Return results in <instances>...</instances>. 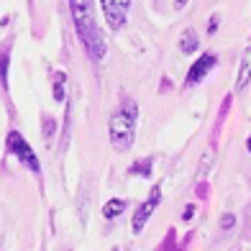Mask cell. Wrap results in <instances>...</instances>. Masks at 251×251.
<instances>
[{
  "instance_id": "1",
  "label": "cell",
  "mask_w": 251,
  "mask_h": 251,
  "mask_svg": "<svg viewBox=\"0 0 251 251\" xmlns=\"http://www.w3.org/2000/svg\"><path fill=\"white\" fill-rule=\"evenodd\" d=\"M70 8H72V21L77 28V36L85 44V51L93 59H100L105 54V41H102V33L95 24L93 0H70Z\"/></svg>"
},
{
  "instance_id": "2",
  "label": "cell",
  "mask_w": 251,
  "mask_h": 251,
  "mask_svg": "<svg viewBox=\"0 0 251 251\" xmlns=\"http://www.w3.org/2000/svg\"><path fill=\"white\" fill-rule=\"evenodd\" d=\"M136 118H139V108H136V102H131V100H126L123 105L110 116V121H108V136H110V144L116 146L118 151H128L133 146Z\"/></svg>"
},
{
  "instance_id": "3",
  "label": "cell",
  "mask_w": 251,
  "mask_h": 251,
  "mask_svg": "<svg viewBox=\"0 0 251 251\" xmlns=\"http://www.w3.org/2000/svg\"><path fill=\"white\" fill-rule=\"evenodd\" d=\"M5 146H8V151L13 154L21 164H24L26 169H31V172H39L41 164H39V156L33 154V149L28 146V141L21 136L18 131H10L8 133V139H5Z\"/></svg>"
},
{
  "instance_id": "4",
  "label": "cell",
  "mask_w": 251,
  "mask_h": 251,
  "mask_svg": "<svg viewBox=\"0 0 251 251\" xmlns=\"http://www.w3.org/2000/svg\"><path fill=\"white\" fill-rule=\"evenodd\" d=\"M102 5V13H105V21L110 28H123L126 26V18H128V10H131V0H100Z\"/></svg>"
},
{
  "instance_id": "5",
  "label": "cell",
  "mask_w": 251,
  "mask_h": 251,
  "mask_svg": "<svg viewBox=\"0 0 251 251\" xmlns=\"http://www.w3.org/2000/svg\"><path fill=\"white\" fill-rule=\"evenodd\" d=\"M159 200H162V192L159 190H154L149 198H146L141 205H139V210L133 213V221H131V228H133V233H141L144 231V226H146V221L151 218V213L156 210V205H159Z\"/></svg>"
},
{
  "instance_id": "6",
  "label": "cell",
  "mask_w": 251,
  "mask_h": 251,
  "mask_svg": "<svg viewBox=\"0 0 251 251\" xmlns=\"http://www.w3.org/2000/svg\"><path fill=\"white\" fill-rule=\"evenodd\" d=\"M215 64H218V56H215V54H210V51H205V54L200 56V59H198L195 64L190 67V72H187V79H185V82H187V87L198 85L200 79H202L205 75H208V72L213 70Z\"/></svg>"
},
{
  "instance_id": "7",
  "label": "cell",
  "mask_w": 251,
  "mask_h": 251,
  "mask_svg": "<svg viewBox=\"0 0 251 251\" xmlns=\"http://www.w3.org/2000/svg\"><path fill=\"white\" fill-rule=\"evenodd\" d=\"M251 79V47L246 49L244 54V62H241V70H238V77H236V90H244Z\"/></svg>"
},
{
  "instance_id": "8",
  "label": "cell",
  "mask_w": 251,
  "mask_h": 251,
  "mask_svg": "<svg viewBox=\"0 0 251 251\" xmlns=\"http://www.w3.org/2000/svg\"><path fill=\"white\" fill-rule=\"evenodd\" d=\"M198 33L192 31V28H187L185 33H182V39H179V51L182 54H195V49H198Z\"/></svg>"
},
{
  "instance_id": "9",
  "label": "cell",
  "mask_w": 251,
  "mask_h": 251,
  "mask_svg": "<svg viewBox=\"0 0 251 251\" xmlns=\"http://www.w3.org/2000/svg\"><path fill=\"white\" fill-rule=\"evenodd\" d=\"M126 210V202L123 200H108L105 205H102V215H105V218H118V215Z\"/></svg>"
},
{
  "instance_id": "10",
  "label": "cell",
  "mask_w": 251,
  "mask_h": 251,
  "mask_svg": "<svg viewBox=\"0 0 251 251\" xmlns=\"http://www.w3.org/2000/svg\"><path fill=\"white\" fill-rule=\"evenodd\" d=\"M149 164H151V159H144V162H139V164L131 167V172H133V175H141V177H149Z\"/></svg>"
},
{
  "instance_id": "11",
  "label": "cell",
  "mask_w": 251,
  "mask_h": 251,
  "mask_svg": "<svg viewBox=\"0 0 251 251\" xmlns=\"http://www.w3.org/2000/svg\"><path fill=\"white\" fill-rule=\"evenodd\" d=\"M54 98L56 100H64V75L56 72V87H54Z\"/></svg>"
},
{
  "instance_id": "12",
  "label": "cell",
  "mask_w": 251,
  "mask_h": 251,
  "mask_svg": "<svg viewBox=\"0 0 251 251\" xmlns=\"http://www.w3.org/2000/svg\"><path fill=\"white\" fill-rule=\"evenodd\" d=\"M233 226H236V215L233 213H226L223 218H221V228H223V231H231Z\"/></svg>"
},
{
  "instance_id": "13",
  "label": "cell",
  "mask_w": 251,
  "mask_h": 251,
  "mask_svg": "<svg viewBox=\"0 0 251 251\" xmlns=\"http://www.w3.org/2000/svg\"><path fill=\"white\" fill-rule=\"evenodd\" d=\"M218 24H221V18H218V16H213V18H210V26H208V33H215Z\"/></svg>"
},
{
  "instance_id": "14",
  "label": "cell",
  "mask_w": 251,
  "mask_h": 251,
  "mask_svg": "<svg viewBox=\"0 0 251 251\" xmlns=\"http://www.w3.org/2000/svg\"><path fill=\"white\" fill-rule=\"evenodd\" d=\"M192 213H195V205H187L185 213H182V221H190V218H192Z\"/></svg>"
},
{
  "instance_id": "15",
  "label": "cell",
  "mask_w": 251,
  "mask_h": 251,
  "mask_svg": "<svg viewBox=\"0 0 251 251\" xmlns=\"http://www.w3.org/2000/svg\"><path fill=\"white\" fill-rule=\"evenodd\" d=\"M185 3H187V0H177V3H175V5H177V8H182V5H185Z\"/></svg>"
},
{
  "instance_id": "16",
  "label": "cell",
  "mask_w": 251,
  "mask_h": 251,
  "mask_svg": "<svg viewBox=\"0 0 251 251\" xmlns=\"http://www.w3.org/2000/svg\"><path fill=\"white\" fill-rule=\"evenodd\" d=\"M246 149L251 151V136H249V141H246Z\"/></svg>"
}]
</instances>
